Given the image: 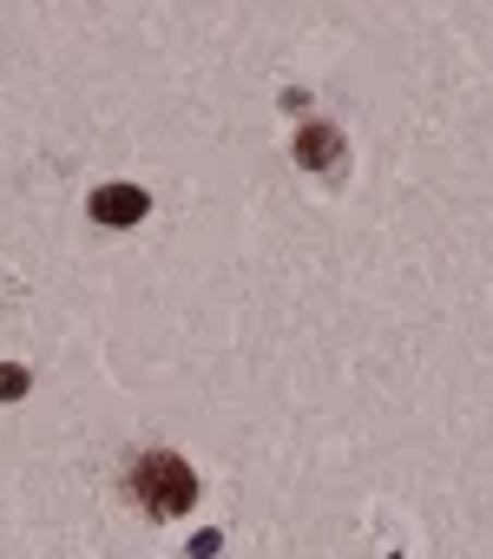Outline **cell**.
<instances>
[{
	"instance_id": "cell-1",
	"label": "cell",
	"mask_w": 493,
	"mask_h": 559,
	"mask_svg": "<svg viewBox=\"0 0 493 559\" xmlns=\"http://www.w3.org/2000/svg\"><path fill=\"white\" fill-rule=\"evenodd\" d=\"M132 500L158 520H178L191 500H197V474L178 461V454H139L132 461Z\"/></svg>"
},
{
	"instance_id": "cell-2",
	"label": "cell",
	"mask_w": 493,
	"mask_h": 559,
	"mask_svg": "<svg viewBox=\"0 0 493 559\" xmlns=\"http://www.w3.org/2000/svg\"><path fill=\"white\" fill-rule=\"evenodd\" d=\"M145 211H152V198H145L139 185H99V191H93V217H99V224H139Z\"/></svg>"
},
{
	"instance_id": "cell-3",
	"label": "cell",
	"mask_w": 493,
	"mask_h": 559,
	"mask_svg": "<svg viewBox=\"0 0 493 559\" xmlns=\"http://www.w3.org/2000/svg\"><path fill=\"white\" fill-rule=\"evenodd\" d=\"M297 158H303V165H316V171H329V165L342 158V132H336V126H303Z\"/></svg>"
},
{
	"instance_id": "cell-4",
	"label": "cell",
	"mask_w": 493,
	"mask_h": 559,
	"mask_svg": "<svg viewBox=\"0 0 493 559\" xmlns=\"http://www.w3.org/2000/svg\"><path fill=\"white\" fill-rule=\"evenodd\" d=\"M27 382H34V376H27L21 362H8V369H0V402H21V395H27Z\"/></svg>"
}]
</instances>
